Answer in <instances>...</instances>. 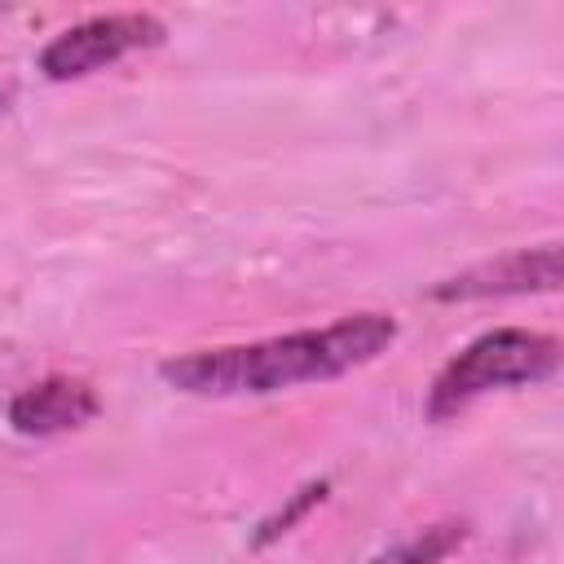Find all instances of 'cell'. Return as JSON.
Listing matches in <instances>:
<instances>
[{
  "label": "cell",
  "mask_w": 564,
  "mask_h": 564,
  "mask_svg": "<svg viewBox=\"0 0 564 564\" xmlns=\"http://www.w3.org/2000/svg\"><path fill=\"white\" fill-rule=\"evenodd\" d=\"M397 339L392 313H348L330 326L269 335L256 344L198 348L163 361V379L189 397H264L300 383L339 379L375 361Z\"/></svg>",
  "instance_id": "1"
},
{
  "label": "cell",
  "mask_w": 564,
  "mask_h": 564,
  "mask_svg": "<svg viewBox=\"0 0 564 564\" xmlns=\"http://www.w3.org/2000/svg\"><path fill=\"white\" fill-rule=\"evenodd\" d=\"M555 366H560V344H555L551 335L520 330V326L489 330V335L471 339V344L432 379L427 414H432V419H449V414L467 410L476 397L498 392V388L538 383V379L555 375Z\"/></svg>",
  "instance_id": "2"
},
{
  "label": "cell",
  "mask_w": 564,
  "mask_h": 564,
  "mask_svg": "<svg viewBox=\"0 0 564 564\" xmlns=\"http://www.w3.org/2000/svg\"><path fill=\"white\" fill-rule=\"evenodd\" d=\"M163 35L167 26L154 13H97L53 35L40 53V70L48 79H84L137 48L163 44Z\"/></svg>",
  "instance_id": "3"
},
{
  "label": "cell",
  "mask_w": 564,
  "mask_h": 564,
  "mask_svg": "<svg viewBox=\"0 0 564 564\" xmlns=\"http://www.w3.org/2000/svg\"><path fill=\"white\" fill-rule=\"evenodd\" d=\"M97 414V392L84 379H40L31 388H22L9 405V423L22 436H57L70 427H84Z\"/></svg>",
  "instance_id": "4"
},
{
  "label": "cell",
  "mask_w": 564,
  "mask_h": 564,
  "mask_svg": "<svg viewBox=\"0 0 564 564\" xmlns=\"http://www.w3.org/2000/svg\"><path fill=\"white\" fill-rule=\"evenodd\" d=\"M560 282V247H542V251H516L502 256L494 264H480L463 278H449L445 286H436L441 300H471V295H507V291H551Z\"/></svg>",
  "instance_id": "5"
},
{
  "label": "cell",
  "mask_w": 564,
  "mask_h": 564,
  "mask_svg": "<svg viewBox=\"0 0 564 564\" xmlns=\"http://www.w3.org/2000/svg\"><path fill=\"white\" fill-rule=\"evenodd\" d=\"M454 542H458V529H454V524H436V529H423L410 546L388 551L379 564H432V560H436V555H445Z\"/></svg>",
  "instance_id": "6"
}]
</instances>
